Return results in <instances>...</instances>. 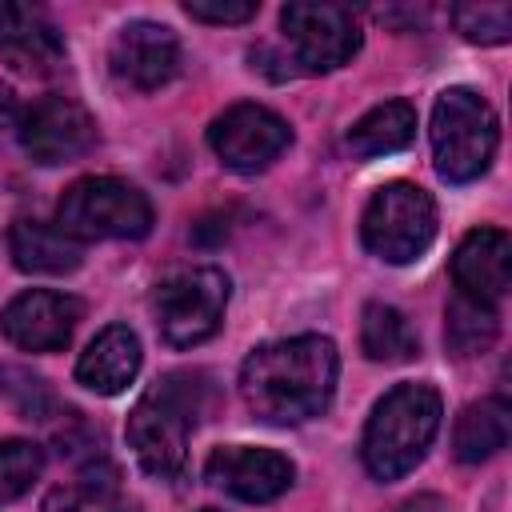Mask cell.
I'll list each match as a JSON object with an SVG mask.
<instances>
[{"label":"cell","mask_w":512,"mask_h":512,"mask_svg":"<svg viewBox=\"0 0 512 512\" xmlns=\"http://www.w3.org/2000/svg\"><path fill=\"white\" fill-rule=\"evenodd\" d=\"M440 416H444V400L432 384L412 380V384H396L392 392H384L364 424V440H360L364 468L376 480L408 476L432 448L440 432Z\"/></svg>","instance_id":"2"},{"label":"cell","mask_w":512,"mask_h":512,"mask_svg":"<svg viewBox=\"0 0 512 512\" xmlns=\"http://www.w3.org/2000/svg\"><path fill=\"white\" fill-rule=\"evenodd\" d=\"M280 28L292 44V64H300V72H332L360 52V24L344 4L292 0L280 12Z\"/></svg>","instance_id":"8"},{"label":"cell","mask_w":512,"mask_h":512,"mask_svg":"<svg viewBox=\"0 0 512 512\" xmlns=\"http://www.w3.org/2000/svg\"><path fill=\"white\" fill-rule=\"evenodd\" d=\"M80 312L84 304L68 292L28 288L0 312V332L24 352H60L72 340Z\"/></svg>","instance_id":"13"},{"label":"cell","mask_w":512,"mask_h":512,"mask_svg":"<svg viewBox=\"0 0 512 512\" xmlns=\"http://www.w3.org/2000/svg\"><path fill=\"white\" fill-rule=\"evenodd\" d=\"M228 308V276L212 264L176 268L152 288V316L172 348H196L212 340L224 324Z\"/></svg>","instance_id":"6"},{"label":"cell","mask_w":512,"mask_h":512,"mask_svg":"<svg viewBox=\"0 0 512 512\" xmlns=\"http://www.w3.org/2000/svg\"><path fill=\"white\" fill-rule=\"evenodd\" d=\"M500 336V316L496 304L472 300V296H452L448 312H444V344L452 356L468 360V356H484Z\"/></svg>","instance_id":"21"},{"label":"cell","mask_w":512,"mask_h":512,"mask_svg":"<svg viewBox=\"0 0 512 512\" xmlns=\"http://www.w3.org/2000/svg\"><path fill=\"white\" fill-rule=\"evenodd\" d=\"M360 348L376 364H404L420 352V340H416V328L408 324V316L400 308L376 300L360 316Z\"/></svg>","instance_id":"20"},{"label":"cell","mask_w":512,"mask_h":512,"mask_svg":"<svg viewBox=\"0 0 512 512\" xmlns=\"http://www.w3.org/2000/svg\"><path fill=\"white\" fill-rule=\"evenodd\" d=\"M208 144L232 172H260L292 144V128L264 104H232L212 120Z\"/></svg>","instance_id":"9"},{"label":"cell","mask_w":512,"mask_h":512,"mask_svg":"<svg viewBox=\"0 0 512 512\" xmlns=\"http://www.w3.org/2000/svg\"><path fill=\"white\" fill-rule=\"evenodd\" d=\"M44 468V452L32 440H0V504L24 496Z\"/></svg>","instance_id":"22"},{"label":"cell","mask_w":512,"mask_h":512,"mask_svg":"<svg viewBox=\"0 0 512 512\" xmlns=\"http://www.w3.org/2000/svg\"><path fill=\"white\" fill-rule=\"evenodd\" d=\"M452 24L472 44H504L512 36V8L508 4H456Z\"/></svg>","instance_id":"23"},{"label":"cell","mask_w":512,"mask_h":512,"mask_svg":"<svg viewBox=\"0 0 512 512\" xmlns=\"http://www.w3.org/2000/svg\"><path fill=\"white\" fill-rule=\"evenodd\" d=\"M56 228L72 240H140L152 228V204L120 176H84L64 188Z\"/></svg>","instance_id":"5"},{"label":"cell","mask_w":512,"mask_h":512,"mask_svg":"<svg viewBox=\"0 0 512 512\" xmlns=\"http://www.w3.org/2000/svg\"><path fill=\"white\" fill-rule=\"evenodd\" d=\"M184 12L204 24H244L256 16V4L252 0H188Z\"/></svg>","instance_id":"24"},{"label":"cell","mask_w":512,"mask_h":512,"mask_svg":"<svg viewBox=\"0 0 512 512\" xmlns=\"http://www.w3.org/2000/svg\"><path fill=\"white\" fill-rule=\"evenodd\" d=\"M200 512H220V508H200Z\"/></svg>","instance_id":"27"},{"label":"cell","mask_w":512,"mask_h":512,"mask_svg":"<svg viewBox=\"0 0 512 512\" xmlns=\"http://www.w3.org/2000/svg\"><path fill=\"white\" fill-rule=\"evenodd\" d=\"M140 372V340L128 324H108L76 360V380L96 396L124 392Z\"/></svg>","instance_id":"16"},{"label":"cell","mask_w":512,"mask_h":512,"mask_svg":"<svg viewBox=\"0 0 512 512\" xmlns=\"http://www.w3.org/2000/svg\"><path fill=\"white\" fill-rule=\"evenodd\" d=\"M396 512H444V504H440V496H412Z\"/></svg>","instance_id":"26"},{"label":"cell","mask_w":512,"mask_h":512,"mask_svg":"<svg viewBox=\"0 0 512 512\" xmlns=\"http://www.w3.org/2000/svg\"><path fill=\"white\" fill-rule=\"evenodd\" d=\"M112 76L124 88L136 92H156L180 72V40L168 24L156 20H132L116 32L112 52H108Z\"/></svg>","instance_id":"12"},{"label":"cell","mask_w":512,"mask_h":512,"mask_svg":"<svg viewBox=\"0 0 512 512\" xmlns=\"http://www.w3.org/2000/svg\"><path fill=\"white\" fill-rule=\"evenodd\" d=\"M204 476L212 488H224L228 496L244 504H268L284 496L296 480V464L284 452L272 448H248V444H224L208 456Z\"/></svg>","instance_id":"11"},{"label":"cell","mask_w":512,"mask_h":512,"mask_svg":"<svg viewBox=\"0 0 512 512\" xmlns=\"http://www.w3.org/2000/svg\"><path fill=\"white\" fill-rule=\"evenodd\" d=\"M412 136H416V108L408 100H384L352 124L348 148L356 156H388L408 148Z\"/></svg>","instance_id":"19"},{"label":"cell","mask_w":512,"mask_h":512,"mask_svg":"<svg viewBox=\"0 0 512 512\" xmlns=\"http://www.w3.org/2000/svg\"><path fill=\"white\" fill-rule=\"evenodd\" d=\"M20 116H24V108H20L16 92H12L8 84H0V132L16 128V124H20Z\"/></svg>","instance_id":"25"},{"label":"cell","mask_w":512,"mask_h":512,"mask_svg":"<svg viewBox=\"0 0 512 512\" xmlns=\"http://www.w3.org/2000/svg\"><path fill=\"white\" fill-rule=\"evenodd\" d=\"M340 376V356L328 336H288L248 352L240 396L264 424H304L328 412Z\"/></svg>","instance_id":"1"},{"label":"cell","mask_w":512,"mask_h":512,"mask_svg":"<svg viewBox=\"0 0 512 512\" xmlns=\"http://www.w3.org/2000/svg\"><path fill=\"white\" fill-rule=\"evenodd\" d=\"M200 384L188 372H172L164 380H156L128 412L124 436L128 448L136 452L140 468L152 480H176L184 476L188 464V436L196 428L200 416V400H196Z\"/></svg>","instance_id":"3"},{"label":"cell","mask_w":512,"mask_h":512,"mask_svg":"<svg viewBox=\"0 0 512 512\" xmlns=\"http://www.w3.org/2000/svg\"><path fill=\"white\" fill-rule=\"evenodd\" d=\"M0 60L28 76H48L64 64V36L36 4L0 0Z\"/></svg>","instance_id":"14"},{"label":"cell","mask_w":512,"mask_h":512,"mask_svg":"<svg viewBox=\"0 0 512 512\" xmlns=\"http://www.w3.org/2000/svg\"><path fill=\"white\" fill-rule=\"evenodd\" d=\"M500 144V124L488 100L472 88H444L432 104V160L448 184H468L488 172Z\"/></svg>","instance_id":"4"},{"label":"cell","mask_w":512,"mask_h":512,"mask_svg":"<svg viewBox=\"0 0 512 512\" xmlns=\"http://www.w3.org/2000/svg\"><path fill=\"white\" fill-rule=\"evenodd\" d=\"M16 132L36 164H68L96 144V120L88 116L84 104L68 96H44L32 108H24Z\"/></svg>","instance_id":"10"},{"label":"cell","mask_w":512,"mask_h":512,"mask_svg":"<svg viewBox=\"0 0 512 512\" xmlns=\"http://www.w3.org/2000/svg\"><path fill=\"white\" fill-rule=\"evenodd\" d=\"M364 248L388 264H408L436 240V204L412 180L380 184L360 220Z\"/></svg>","instance_id":"7"},{"label":"cell","mask_w":512,"mask_h":512,"mask_svg":"<svg viewBox=\"0 0 512 512\" xmlns=\"http://www.w3.org/2000/svg\"><path fill=\"white\" fill-rule=\"evenodd\" d=\"M8 252H12V264L32 276H64V272H76L84 260L80 240H72L68 232L44 220H16L8 232Z\"/></svg>","instance_id":"17"},{"label":"cell","mask_w":512,"mask_h":512,"mask_svg":"<svg viewBox=\"0 0 512 512\" xmlns=\"http://www.w3.org/2000/svg\"><path fill=\"white\" fill-rule=\"evenodd\" d=\"M508 268H512V240L500 228H472L452 256V280L460 296L484 304H496L508 292Z\"/></svg>","instance_id":"15"},{"label":"cell","mask_w":512,"mask_h":512,"mask_svg":"<svg viewBox=\"0 0 512 512\" xmlns=\"http://www.w3.org/2000/svg\"><path fill=\"white\" fill-rule=\"evenodd\" d=\"M508 432H512V408L504 396H484V400L468 404L456 420V432H452L456 460L480 464V460L496 456L508 444Z\"/></svg>","instance_id":"18"}]
</instances>
